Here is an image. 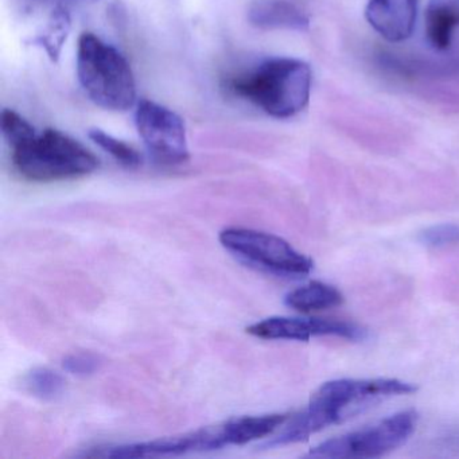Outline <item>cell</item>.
I'll use <instances>...</instances> for the list:
<instances>
[{
	"mask_svg": "<svg viewBox=\"0 0 459 459\" xmlns=\"http://www.w3.org/2000/svg\"><path fill=\"white\" fill-rule=\"evenodd\" d=\"M416 385L397 378H341L325 383L307 407L289 418L281 434L265 443L264 447H279L305 442L332 424L359 412L370 402L396 394L416 392Z\"/></svg>",
	"mask_w": 459,
	"mask_h": 459,
	"instance_id": "cell-1",
	"label": "cell"
},
{
	"mask_svg": "<svg viewBox=\"0 0 459 459\" xmlns=\"http://www.w3.org/2000/svg\"><path fill=\"white\" fill-rule=\"evenodd\" d=\"M311 80L313 74L305 61L275 57L230 80V90L270 117L289 119L307 107Z\"/></svg>",
	"mask_w": 459,
	"mask_h": 459,
	"instance_id": "cell-2",
	"label": "cell"
},
{
	"mask_svg": "<svg viewBox=\"0 0 459 459\" xmlns=\"http://www.w3.org/2000/svg\"><path fill=\"white\" fill-rule=\"evenodd\" d=\"M77 76L93 103L123 112L136 101L133 69L125 56L93 33H82L77 45Z\"/></svg>",
	"mask_w": 459,
	"mask_h": 459,
	"instance_id": "cell-3",
	"label": "cell"
},
{
	"mask_svg": "<svg viewBox=\"0 0 459 459\" xmlns=\"http://www.w3.org/2000/svg\"><path fill=\"white\" fill-rule=\"evenodd\" d=\"M13 166L33 182L80 178L99 168V160L76 139L48 128L28 141L12 147Z\"/></svg>",
	"mask_w": 459,
	"mask_h": 459,
	"instance_id": "cell-4",
	"label": "cell"
},
{
	"mask_svg": "<svg viewBox=\"0 0 459 459\" xmlns=\"http://www.w3.org/2000/svg\"><path fill=\"white\" fill-rule=\"evenodd\" d=\"M220 243L238 260L273 275L300 278L308 275L314 263L284 238L247 228H228L220 233Z\"/></svg>",
	"mask_w": 459,
	"mask_h": 459,
	"instance_id": "cell-5",
	"label": "cell"
},
{
	"mask_svg": "<svg viewBox=\"0 0 459 459\" xmlns=\"http://www.w3.org/2000/svg\"><path fill=\"white\" fill-rule=\"evenodd\" d=\"M418 412L405 410L375 426L333 437L311 448L308 456L316 458H378L404 445L413 434Z\"/></svg>",
	"mask_w": 459,
	"mask_h": 459,
	"instance_id": "cell-6",
	"label": "cell"
},
{
	"mask_svg": "<svg viewBox=\"0 0 459 459\" xmlns=\"http://www.w3.org/2000/svg\"><path fill=\"white\" fill-rule=\"evenodd\" d=\"M135 123L142 141L158 162L179 165L189 160L186 128L173 109L143 99L136 106Z\"/></svg>",
	"mask_w": 459,
	"mask_h": 459,
	"instance_id": "cell-7",
	"label": "cell"
},
{
	"mask_svg": "<svg viewBox=\"0 0 459 459\" xmlns=\"http://www.w3.org/2000/svg\"><path fill=\"white\" fill-rule=\"evenodd\" d=\"M224 426L203 427L195 431L176 437H160L150 442L131 443V445L109 446L95 448L87 456L103 458H143V456L182 455V454L205 453L227 447Z\"/></svg>",
	"mask_w": 459,
	"mask_h": 459,
	"instance_id": "cell-8",
	"label": "cell"
},
{
	"mask_svg": "<svg viewBox=\"0 0 459 459\" xmlns=\"http://www.w3.org/2000/svg\"><path fill=\"white\" fill-rule=\"evenodd\" d=\"M247 333L262 340L308 341L313 335H335L349 341L367 338V330L337 319L271 316L247 327Z\"/></svg>",
	"mask_w": 459,
	"mask_h": 459,
	"instance_id": "cell-9",
	"label": "cell"
},
{
	"mask_svg": "<svg viewBox=\"0 0 459 459\" xmlns=\"http://www.w3.org/2000/svg\"><path fill=\"white\" fill-rule=\"evenodd\" d=\"M418 0H369L368 23L389 42H402L412 36Z\"/></svg>",
	"mask_w": 459,
	"mask_h": 459,
	"instance_id": "cell-10",
	"label": "cell"
},
{
	"mask_svg": "<svg viewBox=\"0 0 459 459\" xmlns=\"http://www.w3.org/2000/svg\"><path fill=\"white\" fill-rule=\"evenodd\" d=\"M248 21L262 30H308L307 15L287 0H259L248 10Z\"/></svg>",
	"mask_w": 459,
	"mask_h": 459,
	"instance_id": "cell-11",
	"label": "cell"
},
{
	"mask_svg": "<svg viewBox=\"0 0 459 459\" xmlns=\"http://www.w3.org/2000/svg\"><path fill=\"white\" fill-rule=\"evenodd\" d=\"M458 28L459 4L455 0H429L426 10V36L434 49H448Z\"/></svg>",
	"mask_w": 459,
	"mask_h": 459,
	"instance_id": "cell-12",
	"label": "cell"
},
{
	"mask_svg": "<svg viewBox=\"0 0 459 459\" xmlns=\"http://www.w3.org/2000/svg\"><path fill=\"white\" fill-rule=\"evenodd\" d=\"M289 418L287 413H271L230 419L222 423L228 446H243L268 437L283 426Z\"/></svg>",
	"mask_w": 459,
	"mask_h": 459,
	"instance_id": "cell-13",
	"label": "cell"
},
{
	"mask_svg": "<svg viewBox=\"0 0 459 459\" xmlns=\"http://www.w3.org/2000/svg\"><path fill=\"white\" fill-rule=\"evenodd\" d=\"M343 297L335 287L322 281H310L306 286L292 290L284 298L289 307L300 313L326 310L342 305Z\"/></svg>",
	"mask_w": 459,
	"mask_h": 459,
	"instance_id": "cell-14",
	"label": "cell"
},
{
	"mask_svg": "<svg viewBox=\"0 0 459 459\" xmlns=\"http://www.w3.org/2000/svg\"><path fill=\"white\" fill-rule=\"evenodd\" d=\"M23 383L29 394L47 402L58 399L65 389V380L63 376L45 367L31 369L23 378Z\"/></svg>",
	"mask_w": 459,
	"mask_h": 459,
	"instance_id": "cell-15",
	"label": "cell"
},
{
	"mask_svg": "<svg viewBox=\"0 0 459 459\" xmlns=\"http://www.w3.org/2000/svg\"><path fill=\"white\" fill-rule=\"evenodd\" d=\"M71 28V15L68 14V12L63 7L56 9L50 15L44 33L37 39L39 44L47 50L52 61H57L60 58L61 50L68 39Z\"/></svg>",
	"mask_w": 459,
	"mask_h": 459,
	"instance_id": "cell-16",
	"label": "cell"
},
{
	"mask_svg": "<svg viewBox=\"0 0 459 459\" xmlns=\"http://www.w3.org/2000/svg\"><path fill=\"white\" fill-rule=\"evenodd\" d=\"M90 138L101 150L114 157L120 165L126 166L128 169L139 168L142 165V155L139 154L138 150L134 149L133 146L126 143V142L104 133L100 128L90 130Z\"/></svg>",
	"mask_w": 459,
	"mask_h": 459,
	"instance_id": "cell-17",
	"label": "cell"
},
{
	"mask_svg": "<svg viewBox=\"0 0 459 459\" xmlns=\"http://www.w3.org/2000/svg\"><path fill=\"white\" fill-rule=\"evenodd\" d=\"M2 133L10 146L14 147L36 135V128L13 109L2 111Z\"/></svg>",
	"mask_w": 459,
	"mask_h": 459,
	"instance_id": "cell-18",
	"label": "cell"
},
{
	"mask_svg": "<svg viewBox=\"0 0 459 459\" xmlns=\"http://www.w3.org/2000/svg\"><path fill=\"white\" fill-rule=\"evenodd\" d=\"M419 241L431 248H443L459 243V225L439 224L427 228L419 235Z\"/></svg>",
	"mask_w": 459,
	"mask_h": 459,
	"instance_id": "cell-19",
	"label": "cell"
},
{
	"mask_svg": "<svg viewBox=\"0 0 459 459\" xmlns=\"http://www.w3.org/2000/svg\"><path fill=\"white\" fill-rule=\"evenodd\" d=\"M64 369L74 376H91L100 368V359L91 353L71 354L63 361Z\"/></svg>",
	"mask_w": 459,
	"mask_h": 459,
	"instance_id": "cell-20",
	"label": "cell"
},
{
	"mask_svg": "<svg viewBox=\"0 0 459 459\" xmlns=\"http://www.w3.org/2000/svg\"><path fill=\"white\" fill-rule=\"evenodd\" d=\"M448 445L453 446V447L459 448V434L455 435V437H448Z\"/></svg>",
	"mask_w": 459,
	"mask_h": 459,
	"instance_id": "cell-21",
	"label": "cell"
}]
</instances>
